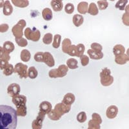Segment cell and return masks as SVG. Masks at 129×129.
<instances>
[{
  "label": "cell",
  "instance_id": "cell-14",
  "mask_svg": "<svg viewBox=\"0 0 129 129\" xmlns=\"http://www.w3.org/2000/svg\"><path fill=\"white\" fill-rule=\"evenodd\" d=\"M87 53H88L89 57L92 59H94V60L101 59L103 57V53L102 52H97L92 50V49H89L87 51Z\"/></svg>",
  "mask_w": 129,
  "mask_h": 129
},
{
  "label": "cell",
  "instance_id": "cell-34",
  "mask_svg": "<svg viewBox=\"0 0 129 129\" xmlns=\"http://www.w3.org/2000/svg\"><path fill=\"white\" fill-rule=\"evenodd\" d=\"M14 68L13 65L12 64H9L8 66L3 70V74L7 76H9L12 74V73L14 72Z\"/></svg>",
  "mask_w": 129,
  "mask_h": 129
},
{
  "label": "cell",
  "instance_id": "cell-44",
  "mask_svg": "<svg viewBox=\"0 0 129 129\" xmlns=\"http://www.w3.org/2000/svg\"><path fill=\"white\" fill-rule=\"evenodd\" d=\"M91 49L97 52H102L103 47L98 43H93L91 44Z\"/></svg>",
  "mask_w": 129,
  "mask_h": 129
},
{
  "label": "cell",
  "instance_id": "cell-35",
  "mask_svg": "<svg viewBox=\"0 0 129 129\" xmlns=\"http://www.w3.org/2000/svg\"><path fill=\"white\" fill-rule=\"evenodd\" d=\"M77 48V57H80L83 55V53L85 52V45L82 43H79L78 45H76Z\"/></svg>",
  "mask_w": 129,
  "mask_h": 129
},
{
  "label": "cell",
  "instance_id": "cell-37",
  "mask_svg": "<svg viewBox=\"0 0 129 129\" xmlns=\"http://www.w3.org/2000/svg\"><path fill=\"white\" fill-rule=\"evenodd\" d=\"M67 54H69V56H77L76 46L74 45H72L71 46H70L69 48H68Z\"/></svg>",
  "mask_w": 129,
  "mask_h": 129
},
{
  "label": "cell",
  "instance_id": "cell-29",
  "mask_svg": "<svg viewBox=\"0 0 129 129\" xmlns=\"http://www.w3.org/2000/svg\"><path fill=\"white\" fill-rule=\"evenodd\" d=\"M38 75V72L34 67H30L29 69H28V77L30 79H35Z\"/></svg>",
  "mask_w": 129,
  "mask_h": 129
},
{
  "label": "cell",
  "instance_id": "cell-47",
  "mask_svg": "<svg viewBox=\"0 0 129 129\" xmlns=\"http://www.w3.org/2000/svg\"><path fill=\"white\" fill-rule=\"evenodd\" d=\"M122 21L126 26H129V14L125 13L122 16Z\"/></svg>",
  "mask_w": 129,
  "mask_h": 129
},
{
  "label": "cell",
  "instance_id": "cell-27",
  "mask_svg": "<svg viewBox=\"0 0 129 129\" xmlns=\"http://www.w3.org/2000/svg\"><path fill=\"white\" fill-rule=\"evenodd\" d=\"M78 61L74 58L69 59L67 61V65L69 69H76L78 68Z\"/></svg>",
  "mask_w": 129,
  "mask_h": 129
},
{
  "label": "cell",
  "instance_id": "cell-4",
  "mask_svg": "<svg viewBox=\"0 0 129 129\" xmlns=\"http://www.w3.org/2000/svg\"><path fill=\"white\" fill-rule=\"evenodd\" d=\"M26 21L24 19H21L12 28V32L15 38L19 39L23 38V28L26 26Z\"/></svg>",
  "mask_w": 129,
  "mask_h": 129
},
{
  "label": "cell",
  "instance_id": "cell-2",
  "mask_svg": "<svg viewBox=\"0 0 129 129\" xmlns=\"http://www.w3.org/2000/svg\"><path fill=\"white\" fill-rule=\"evenodd\" d=\"M100 82L104 87L110 86L114 82V78L111 76L110 70L105 67L100 72Z\"/></svg>",
  "mask_w": 129,
  "mask_h": 129
},
{
  "label": "cell",
  "instance_id": "cell-38",
  "mask_svg": "<svg viewBox=\"0 0 129 129\" xmlns=\"http://www.w3.org/2000/svg\"><path fill=\"white\" fill-rule=\"evenodd\" d=\"M98 9L100 10H105L109 6V3L106 0H100L98 2Z\"/></svg>",
  "mask_w": 129,
  "mask_h": 129
},
{
  "label": "cell",
  "instance_id": "cell-36",
  "mask_svg": "<svg viewBox=\"0 0 129 129\" xmlns=\"http://www.w3.org/2000/svg\"><path fill=\"white\" fill-rule=\"evenodd\" d=\"M77 120L79 123H84L85 121H86L87 119V114H86V113L85 112H81L77 115V117H76Z\"/></svg>",
  "mask_w": 129,
  "mask_h": 129
},
{
  "label": "cell",
  "instance_id": "cell-13",
  "mask_svg": "<svg viewBox=\"0 0 129 129\" xmlns=\"http://www.w3.org/2000/svg\"><path fill=\"white\" fill-rule=\"evenodd\" d=\"M117 113H118V108L115 105H111L108 107V109H107L106 115L109 119H114L117 116Z\"/></svg>",
  "mask_w": 129,
  "mask_h": 129
},
{
  "label": "cell",
  "instance_id": "cell-1",
  "mask_svg": "<svg viewBox=\"0 0 129 129\" xmlns=\"http://www.w3.org/2000/svg\"><path fill=\"white\" fill-rule=\"evenodd\" d=\"M18 125L16 110L8 105H0V129H16Z\"/></svg>",
  "mask_w": 129,
  "mask_h": 129
},
{
  "label": "cell",
  "instance_id": "cell-23",
  "mask_svg": "<svg viewBox=\"0 0 129 129\" xmlns=\"http://www.w3.org/2000/svg\"><path fill=\"white\" fill-rule=\"evenodd\" d=\"M12 2L14 5L19 8H25L29 5L28 0H12Z\"/></svg>",
  "mask_w": 129,
  "mask_h": 129
},
{
  "label": "cell",
  "instance_id": "cell-28",
  "mask_svg": "<svg viewBox=\"0 0 129 129\" xmlns=\"http://www.w3.org/2000/svg\"><path fill=\"white\" fill-rule=\"evenodd\" d=\"M16 114L18 116L25 117L26 115V105H23L16 108Z\"/></svg>",
  "mask_w": 129,
  "mask_h": 129
},
{
  "label": "cell",
  "instance_id": "cell-18",
  "mask_svg": "<svg viewBox=\"0 0 129 129\" xmlns=\"http://www.w3.org/2000/svg\"><path fill=\"white\" fill-rule=\"evenodd\" d=\"M88 4L86 2H80L78 5V11L81 14H85L88 12Z\"/></svg>",
  "mask_w": 129,
  "mask_h": 129
},
{
  "label": "cell",
  "instance_id": "cell-7",
  "mask_svg": "<svg viewBox=\"0 0 129 129\" xmlns=\"http://www.w3.org/2000/svg\"><path fill=\"white\" fill-rule=\"evenodd\" d=\"M71 109V106L67 105L64 104L61 102V103H59L56 104L54 109V110L56 114L61 118L63 115L67 114V113H69Z\"/></svg>",
  "mask_w": 129,
  "mask_h": 129
},
{
  "label": "cell",
  "instance_id": "cell-41",
  "mask_svg": "<svg viewBox=\"0 0 129 129\" xmlns=\"http://www.w3.org/2000/svg\"><path fill=\"white\" fill-rule=\"evenodd\" d=\"M64 11L68 14H71L74 11V5L72 3H67L64 7Z\"/></svg>",
  "mask_w": 129,
  "mask_h": 129
},
{
  "label": "cell",
  "instance_id": "cell-40",
  "mask_svg": "<svg viewBox=\"0 0 129 129\" xmlns=\"http://www.w3.org/2000/svg\"><path fill=\"white\" fill-rule=\"evenodd\" d=\"M43 58H44V52H38L34 55V60L37 62H43Z\"/></svg>",
  "mask_w": 129,
  "mask_h": 129
},
{
  "label": "cell",
  "instance_id": "cell-25",
  "mask_svg": "<svg viewBox=\"0 0 129 129\" xmlns=\"http://www.w3.org/2000/svg\"><path fill=\"white\" fill-rule=\"evenodd\" d=\"M21 59L24 62L29 61L31 58V54L28 50L24 49L21 52Z\"/></svg>",
  "mask_w": 129,
  "mask_h": 129
},
{
  "label": "cell",
  "instance_id": "cell-45",
  "mask_svg": "<svg viewBox=\"0 0 129 129\" xmlns=\"http://www.w3.org/2000/svg\"><path fill=\"white\" fill-rule=\"evenodd\" d=\"M92 119L100 125H101V123H102V119H101V116L98 113H93L92 115Z\"/></svg>",
  "mask_w": 129,
  "mask_h": 129
},
{
  "label": "cell",
  "instance_id": "cell-10",
  "mask_svg": "<svg viewBox=\"0 0 129 129\" xmlns=\"http://www.w3.org/2000/svg\"><path fill=\"white\" fill-rule=\"evenodd\" d=\"M12 101V103L16 105V108H17V107H21V106L26 105V98L25 95L19 94L16 96L13 97Z\"/></svg>",
  "mask_w": 129,
  "mask_h": 129
},
{
  "label": "cell",
  "instance_id": "cell-49",
  "mask_svg": "<svg viewBox=\"0 0 129 129\" xmlns=\"http://www.w3.org/2000/svg\"><path fill=\"white\" fill-rule=\"evenodd\" d=\"M9 26L8 24L3 23L0 25V32L1 33H5V32H7L9 30Z\"/></svg>",
  "mask_w": 129,
  "mask_h": 129
},
{
  "label": "cell",
  "instance_id": "cell-26",
  "mask_svg": "<svg viewBox=\"0 0 129 129\" xmlns=\"http://www.w3.org/2000/svg\"><path fill=\"white\" fill-rule=\"evenodd\" d=\"M88 13H89L90 15H92V16H96V15L98 14L99 10L98 7L96 6L95 3H91L89 5Z\"/></svg>",
  "mask_w": 129,
  "mask_h": 129
},
{
  "label": "cell",
  "instance_id": "cell-16",
  "mask_svg": "<svg viewBox=\"0 0 129 129\" xmlns=\"http://www.w3.org/2000/svg\"><path fill=\"white\" fill-rule=\"evenodd\" d=\"M51 7L55 12H59L61 11L63 7V4L62 1L60 0H52L51 1Z\"/></svg>",
  "mask_w": 129,
  "mask_h": 129
},
{
  "label": "cell",
  "instance_id": "cell-22",
  "mask_svg": "<svg viewBox=\"0 0 129 129\" xmlns=\"http://www.w3.org/2000/svg\"><path fill=\"white\" fill-rule=\"evenodd\" d=\"M72 21H73L74 25L76 26H77V27H78V26H80L83 23L84 18L81 15L75 14L74 16H73Z\"/></svg>",
  "mask_w": 129,
  "mask_h": 129
},
{
  "label": "cell",
  "instance_id": "cell-24",
  "mask_svg": "<svg viewBox=\"0 0 129 129\" xmlns=\"http://www.w3.org/2000/svg\"><path fill=\"white\" fill-rule=\"evenodd\" d=\"M128 61V58L126 54H122L121 56L115 57V62L118 64H125Z\"/></svg>",
  "mask_w": 129,
  "mask_h": 129
},
{
  "label": "cell",
  "instance_id": "cell-31",
  "mask_svg": "<svg viewBox=\"0 0 129 129\" xmlns=\"http://www.w3.org/2000/svg\"><path fill=\"white\" fill-rule=\"evenodd\" d=\"M61 40V36L59 34H56L53 39L52 47L54 48H58L60 46Z\"/></svg>",
  "mask_w": 129,
  "mask_h": 129
},
{
  "label": "cell",
  "instance_id": "cell-50",
  "mask_svg": "<svg viewBox=\"0 0 129 129\" xmlns=\"http://www.w3.org/2000/svg\"><path fill=\"white\" fill-rule=\"evenodd\" d=\"M2 59H6V60H7L8 61H9L10 59V55H9V54H8V53L5 52L4 51V54H3V56H2Z\"/></svg>",
  "mask_w": 129,
  "mask_h": 129
},
{
  "label": "cell",
  "instance_id": "cell-39",
  "mask_svg": "<svg viewBox=\"0 0 129 129\" xmlns=\"http://www.w3.org/2000/svg\"><path fill=\"white\" fill-rule=\"evenodd\" d=\"M15 41H16V43L18 44V46L21 47H25L27 46L28 45V41L26 39H24L23 38H21L19 39H15Z\"/></svg>",
  "mask_w": 129,
  "mask_h": 129
},
{
  "label": "cell",
  "instance_id": "cell-19",
  "mask_svg": "<svg viewBox=\"0 0 129 129\" xmlns=\"http://www.w3.org/2000/svg\"><path fill=\"white\" fill-rule=\"evenodd\" d=\"M125 52V48L124 46H123L122 45H116L113 48V53L115 55V57L124 54Z\"/></svg>",
  "mask_w": 129,
  "mask_h": 129
},
{
  "label": "cell",
  "instance_id": "cell-12",
  "mask_svg": "<svg viewBox=\"0 0 129 129\" xmlns=\"http://www.w3.org/2000/svg\"><path fill=\"white\" fill-rule=\"evenodd\" d=\"M52 104L48 101H44L41 102L40 105V110L45 114H48L52 110Z\"/></svg>",
  "mask_w": 129,
  "mask_h": 129
},
{
  "label": "cell",
  "instance_id": "cell-53",
  "mask_svg": "<svg viewBox=\"0 0 129 129\" xmlns=\"http://www.w3.org/2000/svg\"><path fill=\"white\" fill-rule=\"evenodd\" d=\"M4 3H5V1H3V0H0V8L3 7Z\"/></svg>",
  "mask_w": 129,
  "mask_h": 129
},
{
  "label": "cell",
  "instance_id": "cell-3",
  "mask_svg": "<svg viewBox=\"0 0 129 129\" xmlns=\"http://www.w3.org/2000/svg\"><path fill=\"white\" fill-rule=\"evenodd\" d=\"M69 68L65 64H61L57 69H52L48 72V76L51 78H63L67 74Z\"/></svg>",
  "mask_w": 129,
  "mask_h": 129
},
{
  "label": "cell",
  "instance_id": "cell-15",
  "mask_svg": "<svg viewBox=\"0 0 129 129\" xmlns=\"http://www.w3.org/2000/svg\"><path fill=\"white\" fill-rule=\"evenodd\" d=\"M75 100H76V98H75V95L73 94L67 93V94L64 95L62 103L67 105L71 106V105L74 103Z\"/></svg>",
  "mask_w": 129,
  "mask_h": 129
},
{
  "label": "cell",
  "instance_id": "cell-33",
  "mask_svg": "<svg viewBox=\"0 0 129 129\" xmlns=\"http://www.w3.org/2000/svg\"><path fill=\"white\" fill-rule=\"evenodd\" d=\"M127 3V0H119L116 3L115 7H116V9H119L120 10H124Z\"/></svg>",
  "mask_w": 129,
  "mask_h": 129
},
{
  "label": "cell",
  "instance_id": "cell-48",
  "mask_svg": "<svg viewBox=\"0 0 129 129\" xmlns=\"http://www.w3.org/2000/svg\"><path fill=\"white\" fill-rule=\"evenodd\" d=\"M9 61L4 59H0V69L1 70H4L9 64Z\"/></svg>",
  "mask_w": 129,
  "mask_h": 129
},
{
  "label": "cell",
  "instance_id": "cell-51",
  "mask_svg": "<svg viewBox=\"0 0 129 129\" xmlns=\"http://www.w3.org/2000/svg\"><path fill=\"white\" fill-rule=\"evenodd\" d=\"M3 54H4V50L3 49V47H0V59H2Z\"/></svg>",
  "mask_w": 129,
  "mask_h": 129
},
{
  "label": "cell",
  "instance_id": "cell-52",
  "mask_svg": "<svg viewBox=\"0 0 129 129\" xmlns=\"http://www.w3.org/2000/svg\"><path fill=\"white\" fill-rule=\"evenodd\" d=\"M125 13L128 14H129V5H126L125 8Z\"/></svg>",
  "mask_w": 129,
  "mask_h": 129
},
{
  "label": "cell",
  "instance_id": "cell-8",
  "mask_svg": "<svg viewBox=\"0 0 129 129\" xmlns=\"http://www.w3.org/2000/svg\"><path fill=\"white\" fill-rule=\"evenodd\" d=\"M45 117V114L40 111L36 119H34L32 123V129H41L43 125V122Z\"/></svg>",
  "mask_w": 129,
  "mask_h": 129
},
{
  "label": "cell",
  "instance_id": "cell-20",
  "mask_svg": "<svg viewBox=\"0 0 129 129\" xmlns=\"http://www.w3.org/2000/svg\"><path fill=\"white\" fill-rule=\"evenodd\" d=\"M15 46L14 45V43L11 41H5V42L3 43V49L5 52L8 53V54H10L12 52H13L14 50Z\"/></svg>",
  "mask_w": 129,
  "mask_h": 129
},
{
  "label": "cell",
  "instance_id": "cell-42",
  "mask_svg": "<svg viewBox=\"0 0 129 129\" xmlns=\"http://www.w3.org/2000/svg\"><path fill=\"white\" fill-rule=\"evenodd\" d=\"M88 129H100V128H101L100 124L93 121L92 119H90L88 121Z\"/></svg>",
  "mask_w": 129,
  "mask_h": 129
},
{
  "label": "cell",
  "instance_id": "cell-54",
  "mask_svg": "<svg viewBox=\"0 0 129 129\" xmlns=\"http://www.w3.org/2000/svg\"><path fill=\"white\" fill-rule=\"evenodd\" d=\"M126 56H128V61H129V48H128L127 51H126Z\"/></svg>",
  "mask_w": 129,
  "mask_h": 129
},
{
  "label": "cell",
  "instance_id": "cell-32",
  "mask_svg": "<svg viewBox=\"0 0 129 129\" xmlns=\"http://www.w3.org/2000/svg\"><path fill=\"white\" fill-rule=\"evenodd\" d=\"M53 36L51 33H47L43 38V42L45 45H49L52 42Z\"/></svg>",
  "mask_w": 129,
  "mask_h": 129
},
{
  "label": "cell",
  "instance_id": "cell-43",
  "mask_svg": "<svg viewBox=\"0 0 129 129\" xmlns=\"http://www.w3.org/2000/svg\"><path fill=\"white\" fill-rule=\"evenodd\" d=\"M47 116H48V117L49 118V119H50L51 120H53V121H57L60 119V117H59V116L56 114V113H55L54 109L52 110L50 112L48 113V114H47Z\"/></svg>",
  "mask_w": 129,
  "mask_h": 129
},
{
  "label": "cell",
  "instance_id": "cell-5",
  "mask_svg": "<svg viewBox=\"0 0 129 129\" xmlns=\"http://www.w3.org/2000/svg\"><path fill=\"white\" fill-rule=\"evenodd\" d=\"M24 34L27 40H32V41H34V42L38 41L41 38V33H40V30L36 29V28H34V29H31L29 27L26 28L25 30Z\"/></svg>",
  "mask_w": 129,
  "mask_h": 129
},
{
  "label": "cell",
  "instance_id": "cell-9",
  "mask_svg": "<svg viewBox=\"0 0 129 129\" xmlns=\"http://www.w3.org/2000/svg\"><path fill=\"white\" fill-rule=\"evenodd\" d=\"M21 91L20 86L18 83H12L7 88V93L10 97H14L19 94Z\"/></svg>",
  "mask_w": 129,
  "mask_h": 129
},
{
  "label": "cell",
  "instance_id": "cell-11",
  "mask_svg": "<svg viewBox=\"0 0 129 129\" xmlns=\"http://www.w3.org/2000/svg\"><path fill=\"white\" fill-rule=\"evenodd\" d=\"M43 63H45L49 67H52L55 65V60L52 55L49 52H44V58H43Z\"/></svg>",
  "mask_w": 129,
  "mask_h": 129
},
{
  "label": "cell",
  "instance_id": "cell-6",
  "mask_svg": "<svg viewBox=\"0 0 129 129\" xmlns=\"http://www.w3.org/2000/svg\"><path fill=\"white\" fill-rule=\"evenodd\" d=\"M14 73H17L19 76L20 78L26 79L28 77V66L26 64H23L22 63H18L15 65Z\"/></svg>",
  "mask_w": 129,
  "mask_h": 129
},
{
  "label": "cell",
  "instance_id": "cell-46",
  "mask_svg": "<svg viewBox=\"0 0 129 129\" xmlns=\"http://www.w3.org/2000/svg\"><path fill=\"white\" fill-rule=\"evenodd\" d=\"M80 60L82 66L85 67L87 66V64H88V63H89V57L87 56H86V55L83 54L82 56L80 57Z\"/></svg>",
  "mask_w": 129,
  "mask_h": 129
},
{
  "label": "cell",
  "instance_id": "cell-21",
  "mask_svg": "<svg viewBox=\"0 0 129 129\" xmlns=\"http://www.w3.org/2000/svg\"><path fill=\"white\" fill-rule=\"evenodd\" d=\"M43 18L46 21H50L52 19L53 15L51 9L49 8H45L42 11Z\"/></svg>",
  "mask_w": 129,
  "mask_h": 129
},
{
  "label": "cell",
  "instance_id": "cell-30",
  "mask_svg": "<svg viewBox=\"0 0 129 129\" xmlns=\"http://www.w3.org/2000/svg\"><path fill=\"white\" fill-rule=\"evenodd\" d=\"M71 44H72V42H71L70 39L66 38L63 40V42H62V50H63V52L67 54L68 48H69L70 46L72 45Z\"/></svg>",
  "mask_w": 129,
  "mask_h": 129
},
{
  "label": "cell",
  "instance_id": "cell-17",
  "mask_svg": "<svg viewBox=\"0 0 129 129\" xmlns=\"http://www.w3.org/2000/svg\"><path fill=\"white\" fill-rule=\"evenodd\" d=\"M3 14L5 16H10L13 12V7L9 1H5L3 5Z\"/></svg>",
  "mask_w": 129,
  "mask_h": 129
}]
</instances>
